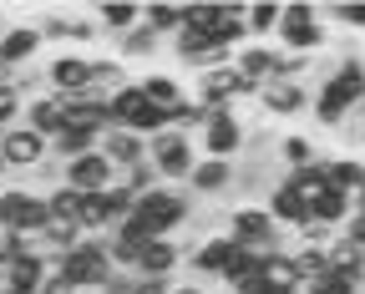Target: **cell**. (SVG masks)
Returning <instances> with one entry per match:
<instances>
[{"mask_svg":"<svg viewBox=\"0 0 365 294\" xmlns=\"http://www.w3.org/2000/svg\"><path fill=\"white\" fill-rule=\"evenodd\" d=\"M21 259V233H11V228H0V269H11Z\"/></svg>","mask_w":365,"mask_h":294,"instance_id":"50","label":"cell"},{"mask_svg":"<svg viewBox=\"0 0 365 294\" xmlns=\"http://www.w3.org/2000/svg\"><path fill=\"white\" fill-rule=\"evenodd\" d=\"M0 158H6V168H11V178H6V183H21L31 168H41L46 158H51V142L21 122V127H11L6 137H0Z\"/></svg>","mask_w":365,"mask_h":294,"instance_id":"10","label":"cell"},{"mask_svg":"<svg viewBox=\"0 0 365 294\" xmlns=\"http://www.w3.org/2000/svg\"><path fill=\"white\" fill-rule=\"evenodd\" d=\"M46 86H51L56 96H81V91H91V56H81V51H56L51 61H46Z\"/></svg>","mask_w":365,"mask_h":294,"instance_id":"16","label":"cell"},{"mask_svg":"<svg viewBox=\"0 0 365 294\" xmlns=\"http://www.w3.org/2000/svg\"><path fill=\"white\" fill-rule=\"evenodd\" d=\"M309 107H314V86H304V81H269L264 91H259V117H274V122H289V117H309Z\"/></svg>","mask_w":365,"mask_h":294,"instance_id":"13","label":"cell"},{"mask_svg":"<svg viewBox=\"0 0 365 294\" xmlns=\"http://www.w3.org/2000/svg\"><path fill=\"white\" fill-rule=\"evenodd\" d=\"M173 284H178V279H143V284H137V294H173Z\"/></svg>","mask_w":365,"mask_h":294,"instance_id":"53","label":"cell"},{"mask_svg":"<svg viewBox=\"0 0 365 294\" xmlns=\"http://www.w3.org/2000/svg\"><path fill=\"white\" fill-rule=\"evenodd\" d=\"M259 279H264V284H269L274 294H284V289H294V284H299V274H294V259H289V249H274V254L264 259Z\"/></svg>","mask_w":365,"mask_h":294,"instance_id":"37","label":"cell"},{"mask_svg":"<svg viewBox=\"0 0 365 294\" xmlns=\"http://www.w3.org/2000/svg\"><path fill=\"white\" fill-rule=\"evenodd\" d=\"M259 269H264V254H254V249H244V243H234V259H228L223 289H234V284H244V279H259Z\"/></svg>","mask_w":365,"mask_h":294,"instance_id":"40","label":"cell"},{"mask_svg":"<svg viewBox=\"0 0 365 294\" xmlns=\"http://www.w3.org/2000/svg\"><path fill=\"white\" fill-rule=\"evenodd\" d=\"M340 233H345V238H355V243H360V249H365V213L355 208V213H350V223H345Z\"/></svg>","mask_w":365,"mask_h":294,"instance_id":"52","label":"cell"},{"mask_svg":"<svg viewBox=\"0 0 365 294\" xmlns=\"http://www.w3.org/2000/svg\"><path fill=\"white\" fill-rule=\"evenodd\" d=\"M203 122H208V107H198L193 96H188V102H178V107L168 112V127H173V132H182V137H198V132H203Z\"/></svg>","mask_w":365,"mask_h":294,"instance_id":"41","label":"cell"},{"mask_svg":"<svg viewBox=\"0 0 365 294\" xmlns=\"http://www.w3.org/2000/svg\"><path fill=\"white\" fill-rule=\"evenodd\" d=\"M193 213H198V198H193L188 188H173V183L143 193V198H137V208H132V218H143L158 238H178V228H188Z\"/></svg>","mask_w":365,"mask_h":294,"instance_id":"2","label":"cell"},{"mask_svg":"<svg viewBox=\"0 0 365 294\" xmlns=\"http://www.w3.org/2000/svg\"><path fill=\"white\" fill-rule=\"evenodd\" d=\"M46 203H51V223H76V218H81V193L66 188V183L46 193Z\"/></svg>","mask_w":365,"mask_h":294,"instance_id":"42","label":"cell"},{"mask_svg":"<svg viewBox=\"0 0 365 294\" xmlns=\"http://www.w3.org/2000/svg\"><path fill=\"white\" fill-rule=\"evenodd\" d=\"M0 228H11V233H21V238L51 228V203H46V193L6 188V198H0Z\"/></svg>","mask_w":365,"mask_h":294,"instance_id":"9","label":"cell"},{"mask_svg":"<svg viewBox=\"0 0 365 294\" xmlns=\"http://www.w3.org/2000/svg\"><path fill=\"white\" fill-rule=\"evenodd\" d=\"M137 86H143V96H148V102H153L158 112H173L178 102H188V96H193L188 86H182L178 76H168V71H148Z\"/></svg>","mask_w":365,"mask_h":294,"instance_id":"27","label":"cell"},{"mask_svg":"<svg viewBox=\"0 0 365 294\" xmlns=\"http://www.w3.org/2000/svg\"><path fill=\"white\" fill-rule=\"evenodd\" d=\"M91 41H102L97 21H91V16H71V46H91Z\"/></svg>","mask_w":365,"mask_h":294,"instance_id":"49","label":"cell"},{"mask_svg":"<svg viewBox=\"0 0 365 294\" xmlns=\"http://www.w3.org/2000/svg\"><path fill=\"white\" fill-rule=\"evenodd\" d=\"M117 183H122V188L132 193V198H143V193L163 188V173H158V168H153V158H148V163H137V168H127V173H122Z\"/></svg>","mask_w":365,"mask_h":294,"instance_id":"45","label":"cell"},{"mask_svg":"<svg viewBox=\"0 0 365 294\" xmlns=\"http://www.w3.org/2000/svg\"><path fill=\"white\" fill-rule=\"evenodd\" d=\"M66 127H71V132H86V137H102V132H112V102H107L102 91L66 96Z\"/></svg>","mask_w":365,"mask_h":294,"instance_id":"17","label":"cell"},{"mask_svg":"<svg viewBox=\"0 0 365 294\" xmlns=\"http://www.w3.org/2000/svg\"><path fill=\"white\" fill-rule=\"evenodd\" d=\"M239 188V163H218V158H198L193 178H188V193L198 203H228Z\"/></svg>","mask_w":365,"mask_h":294,"instance_id":"14","label":"cell"},{"mask_svg":"<svg viewBox=\"0 0 365 294\" xmlns=\"http://www.w3.org/2000/svg\"><path fill=\"white\" fill-rule=\"evenodd\" d=\"M193 102L208 107V112H228V107H239V102H259V91H254L234 66H213V71H198Z\"/></svg>","mask_w":365,"mask_h":294,"instance_id":"7","label":"cell"},{"mask_svg":"<svg viewBox=\"0 0 365 294\" xmlns=\"http://www.w3.org/2000/svg\"><path fill=\"white\" fill-rule=\"evenodd\" d=\"M112 183H117V168L102 153H86V158L66 163V188H76V193H102Z\"/></svg>","mask_w":365,"mask_h":294,"instance_id":"23","label":"cell"},{"mask_svg":"<svg viewBox=\"0 0 365 294\" xmlns=\"http://www.w3.org/2000/svg\"><path fill=\"white\" fill-rule=\"evenodd\" d=\"M143 26H148L153 36L173 41V36L182 31V6H173V0H148V6H143Z\"/></svg>","mask_w":365,"mask_h":294,"instance_id":"31","label":"cell"},{"mask_svg":"<svg viewBox=\"0 0 365 294\" xmlns=\"http://www.w3.org/2000/svg\"><path fill=\"white\" fill-rule=\"evenodd\" d=\"M284 183L299 193L304 203H314L325 188H335V183H330V163H325V158H319V163H309V168H299V173H284Z\"/></svg>","mask_w":365,"mask_h":294,"instance_id":"32","label":"cell"},{"mask_svg":"<svg viewBox=\"0 0 365 294\" xmlns=\"http://www.w3.org/2000/svg\"><path fill=\"white\" fill-rule=\"evenodd\" d=\"M0 289H6V269H0Z\"/></svg>","mask_w":365,"mask_h":294,"instance_id":"61","label":"cell"},{"mask_svg":"<svg viewBox=\"0 0 365 294\" xmlns=\"http://www.w3.org/2000/svg\"><path fill=\"white\" fill-rule=\"evenodd\" d=\"M264 208H269V218L279 223L284 233H294V228H304V223H309V203L299 198V193H294V188L284 183V178L274 183L269 193H264Z\"/></svg>","mask_w":365,"mask_h":294,"instance_id":"21","label":"cell"},{"mask_svg":"<svg viewBox=\"0 0 365 294\" xmlns=\"http://www.w3.org/2000/svg\"><path fill=\"white\" fill-rule=\"evenodd\" d=\"M223 233L234 238V243H244V249H254V254H274V249H289V233L269 218V208L264 203H234L228 208V218H223Z\"/></svg>","mask_w":365,"mask_h":294,"instance_id":"3","label":"cell"},{"mask_svg":"<svg viewBox=\"0 0 365 294\" xmlns=\"http://www.w3.org/2000/svg\"><path fill=\"white\" fill-rule=\"evenodd\" d=\"M279 26H284V0H259V6H249V36L254 41L279 36Z\"/></svg>","mask_w":365,"mask_h":294,"instance_id":"36","label":"cell"},{"mask_svg":"<svg viewBox=\"0 0 365 294\" xmlns=\"http://www.w3.org/2000/svg\"><path fill=\"white\" fill-rule=\"evenodd\" d=\"M51 274H56L66 289H97V294H102V284L117 274V269H112V254H107V238H81Z\"/></svg>","mask_w":365,"mask_h":294,"instance_id":"4","label":"cell"},{"mask_svg":"<svg viewBox=\"0 0 365 294\" xmlns=\"http://www.w3.org/2000/svg\"><path fill=\"white\" fill-rule=\"evenodd\" d=\"M182 26L213 36L218 31V0H182Z\"/></svg>","mask_w":365,"mask_h":294,"instance_id":"43","label":"cell"},{"mask_svg":"<svg viewBox=\"0 0 365 294\" xmlns=\"http://www.w3.org/2000/svg\"><path fill=\"white\" fill-rule=\"evenodd\" d=\"M137 284H143V279H137V274H127V269H117L107 284H102V294H137Z\"/></svg>","mask_w":365,"mask_h":294,"instance_id":"51","label":"cell"},{"mask_svg":"<svg viewBox=\"0 0 365 294\" xmlns=\"http://www.w3.org/2000/svg\"><path fill=\"white\" fill-rule=\"evenodd\" d=\"M360 117H365V107H360Z\"/></svg>","mask_w":365,"mask_h":294,"instance_id":"62","label":"cell"},{"mask_svg":"<svg viewBox=\"0 0 365 294\" xmlns=\"http://www.w3.org/2000/svg\"><path fill=\"white\" fill-rule=\"evenodd\" d=\"M0 178H11V168H6V158H0Z\"/></svg>","mask_w":365,"mask_h":294,"instance_id":"58","label":"cell"},{"mask_svg":"<svg viewBox=\"0 0 365 294\" xmlns=\"http://www.w3.org/2000/svg\"><path fill=\"white\" fill-rule=\"evenodd\" d=\"M107 238V254H112V269H127V274H137V259H143V243H132V238H122L117 228L112 233H102Z\"/></svg>","mask_w":365,"mask_h":294,"instance_id":"44","label":"cell"},{"mask_svg":"<svg viewBox=\"0 0 365 294\" xmlns=\"http://www.w3.org/2000/svg\"><path fill=\"white\" fill-rule=\"evenodd\" d=\"M132 76H127V61H117V56H91V91H102V96H112V91H122Z\"/></svg>","mask_w":365,"mask_h":294,"instance_id":"35","label":"cell"},{"mask_svg":"<svg viewBox=\"0 0 365 294\" xmlns=\"http://www.w3.org/2000/svg\"><path fill=\"white\" fill-rule=\"evenodd\" d=\"M41 51H46V41H41V31H36L31 21L0 31V66H6V71H26Z\"/></svg>","mask_w":365,"mask_h":294,"instance_id":"18","label":"cell"},{"mask_svg":"<svg viewBox=\"0 0 365 294\" xmlns=\"http://www.w3.org/2000/svg\"><path fill=\"white\" fill-rule=\"evenodd\" d=\"M21 122H26L31 132H41L46 142H51V137L66 127V96H56V91H41V96H31Z\"/></svg>","mask_w":365,"mask_h":294,"instance_id":"22","label":"cell"},{"mask_svg":"<svg viewBox=\"0 0 365 294\" xmlns=\"http://www.w3.org/2000/svg\"><path fill=\"white\" fill-rule=\"evenodd\" d=\"M249 147V122L239 107L228 112H208L203 132H198V158H218V163H239Z\"/></svg>","mask_w":365,"mask_h":294,"instance_id":"5","label":"cell"},{"mask_svg":"<svg viewBox=\"0 0 365 294\" xmlns=\"http://www.w3.org/2000/svg\"><path fill=\"white\" fill-rule=\"evenodd\" d=\"M234 71L254 86V91H264L269 81H279V71H284V51L274 41H249L244 51L234 56Z\"/></svg>","mask_w":365,"mask_h":294,"instance_id":"15","label":"cell"},{"mask_svg":"<svg viewBox=\"0 0 365 294\" xmlns=\"http://www.w3.org/2000/svg\"><path fill=\"white\" fill-rule=\"evenodd\" d=\"M228 294H274L264 279H244V284H234V289H228Z\"/></svg>","mask_w":365,"mask_h":294,"instance_id":"54","label":"cell"},{"mask_svg":"<svg viewBox=\"0 0 365 294\" xmlns=\"http://www.w3.org/2000/svg\"><path fill=\"white\" fill-rule=\"evenodd\" d=\"M309 289H314V294H365V289H360L355 279H345V274H325V279H314Z\"/></svg>","mask_w":365,"mask_h":294,"instance_id":"48","label":"cell"},{"mask_svg":"<svg viewBox=\"0 0 365 294\" xmlns=\"http://www.w3.org/2000/svg\"><path fill=\"white\" fill-rule=\"evenodd\" d=\"M6 188H11V183H6V178H0V198H6Z\"/></svg>","mask_w":365,"mask_h":294,"instance_id":"59","label":"cell"},{"mask_svg":"<svg viewBox=\"0 0 365 294\" xmlns=\"http://www.w3.org/2000/svg\"><path fill=\"white\" fill-rule=\"evenodd\" d=\"M71 294H97V289H71Z\"/></svg>","mask_w":365,"mask_h":294,"instance_id":"60","label":"cell"},{"mask_svg":"<svg viewBox=\"0 0 365 294\" xmlns=\"http://www.w3.org/2000/svg\"><path fill=\"white\" fill-rule=\"evenodd\" d=\"M350 213H355V198H350L345 188H325V193H319V198L309 203V218H314V223H325V228H335V233L350 223Z\"/></svg>","mask_w":365,"mask_h":294,"instance_id":"26","label":"cell"},{"mask_svg":"<svg viewBox=\"0 0 365 294\" xmlns=\"http://www.w3.org/2000/svg\"><path fill=\"white\" fill-rule=\"evenodd\" d=\"M319 158H325V153H319V142L309 132H284L279 137V173H299V168H309Z\"/></svg>","mask_w":365,"mask_h":294,"instance_id":"28","label":"cell"},{"mask_svg":"<svg viewBox=\"0 0 365 294\" xmlns=\"http://www.w3.org/2000/svg\"><path fill=\"white\" fill-rule=\"evenodd\" d=\"M97 153L117 168V178L127 173V168H137V163H148V137H137V132H127V127H112V132H102V147Z\"/></svg>","mask_w":365,"mask_h":294,"instance_id":"20","label":"cell"},{"mask_svg":"<svg viewBox=\"0 0 365 294\" xmlns=\"http://www.w3.org/2000/svg\"><path fill=\"white\" fill-rule=\"evenodd\" d=\"M46 279H51V269H46L41 259H26V254L6 269V284H11L16 294H41V284H46Z\"/></svg>","mask_w":365,"mask_h":294,"instance_id":"34","label":"cell"},{"mask_svg":"<svg viewBox=\"0 0 365 294\" xmlns=\"http://www.w3.org/2000/svg\"><path fill=\"white\" fill-rule=\"evenodd\" d=\"M228 259H234V238H228V233H213V238H203L198 249L188 254V264H182V279L208 284V289H223Z\"/></svg>","mask_w":365,"mask_h":294,"instance_id":"11","label":"cell"},{"mask_svg":"<svg viewBox=\"0 0 365 294\" xmlns=\"http://www.w3.org/2000/svg\"><path fill=\"white\" fill-rule=\"evenodd\" d=\"M21 117H26V96L16 91V81H0V132L21 127Z\"/></svg>","mask_w":365,"mask_h":294,"instance_id":"46","label":"cell"},{"mask_svg":"<svg viewBox=\"0 0 365 294\" xmlns=\"http://www.w3.org/2000/svg\"><path fill=\"white\" fill-rule=\"evenodd\" d=\"M325 259H330V274H345V279H355V284L365 289V249H360L355 238L335 233V238L325 243Z\"/></svg>","mask_w":365,"mask_h":294,"instance_id":"25","label":"cell"},{"mask_svg":"<svg viewBox=\"0 0 365 294\" xmlns=\"http://www.w3.org/2000/svg\"><path fill=\"white\" fill-rule=\"evenodd\" d=\"M355 208H360V213H365V193H355Z\"/></svg>","mask_w":365,"mask_h":294,"instance_id":"57","label":"cell"},{"mask_svg":"<svg viewBox=\"0 0 365 294\" xmlns=\"http://www.w3.org/2000/svg\"><path fill=\"white\" fill-rule=\"evenodd\" d=\"M97 147H102V137H86V132L61 127V132L51 137V158L66 168V163H76V158H86V153H97Z\"/></svg>","mask_w":365,"mask_h":294,"instance_id":"33","label":"cell"},{"mask_svg":"<svg viewBox=\"0 0 365 294\" xmlns=\"http://www.w3.org/2000/svg\"><path fill=\"white\" fill-rule=\"evenodd\" d=\"M325 163H330V183L335 188H345L350 193V198H355V193H365V158L360 153H325Z\"/></svg>","mask_w":365,"mask_h":294,"instance_id":"29","label":"cell"},{"mask_svg":"<svg viewBox=\"0 0 365 294\" xmlns=\"http://www.w3.org/2000/svg\"><path fill=\"white\" fill-rule=\"evenodd\" d=\"M107 102H112V127H127V132H137V137L168 132V112H158L148 96H143V86H137V81H127L122 91H112Z\"/></svg>","mask_w":365,"mask_h":294,"instance_id":"8","label":"cell"},{"mask_svg":"<svg viewBox=\"0 0 365 294\" xmlns=\"http://www.w3.org/2000/svg\"><path fill=\"white\" fill-rule=\"evenodd\" d=\"M41 294H71V289H66V284H61V279L51 274V279H46V284H41Z\"/></svg>","mask_w":365,"mask_h":294,"instance_id":"56","label":"cell"},{"mask_svg":"<svg viewBox=\"0 0 365 294\" xmlns=\"http://www.w3.org/2000/svg\"><path fill=\"white\" fill-rule=\"evenodd\" d=\"M173 294H213V289H208V284H193V279H182V274H178Z\"/></svg>","mask_w":365,"mask_h":294,"instance_id":"55","label":"cell"},{"mask_svg":"<svg viewBox=\"0 0 365 294\" xmlns=\"http://www.w3.org/2000/svg\"><path fill=\"white\" fill-rule=\"evenodd\" d=\"M163 46H168L163 36H153L148 26H137V31H127V36L117 41V51H112V56H117V61H153Z\"/></svg>","mask_w":365,"mask_h":294,"instance_id":"30","label":"cell"},{"mask_svg":"<svg viewBox=\"0 0 365 294\" xmlns=\"http://www.w3.org/2000/svg\"><path fill=\"white\" fill-rule=\"evenodd\" d=\"M325 21H330V31L365 36V0H335V6H325Z\"/></svg>","mask_w":365,"mask_h":294,"instance_id":"38","label":"cell"},{"mask_svg":"<svg viewBox=\"0 0 365 294\" xmlns=\"http://www.w3.org/2000/svg\"><path fill=\"white\" fill-rule=\"evenodd\" d=\"M319 102H330L340 112H360L365 107V61H340L325 81L314 86Z\"/></svg>","mask_w":365,"mask_h":294,"instance_id":"12","label":"cell"},{"mask_svg":"<svg viewBox=\"0 0 365 294\" xmlns=\"http://www.w3.org/2000/svg\"><path fill=\"white\" fill-rule=\"evenodd\" d=\"M148 158H153V168L163 173V183H173V188H188V178H193V168H198V137H182V132H158V137H148Z\"/></svg>","mask_w":365,"mask_h":294,"instance_id":"6","label":"cell"},{"mask_svg":"<svg viewBox=\"0 0 365 294\" xmlns=\"http://www.w3.org/2000/svg\"><path fill=\"white\" fill-rule=\"evenodd\" d=\"M182 264H188V249H182V238H153V243H143L137 279H178Z\"/></svg>","mask_w":365,"mask_h":294,"instance_id":"19","label":"cell"},{"mask_svg":"<svg viewBox=\"0 0 365 294\" xmlns=\"http://www.w3.org/2000/svg\"><path fill=\"white\" fill-rule=\"evenodd\" d=\"M289 259H294V274H299L304 284H314V279H325V274H330L325 249H309V243H294V238H289Z\"/></svg>","mask_w":365,"mask_h":294,"instance_id":"39","label":"cell"},{"mask_svg":"<svg viewBox=\"0 0 365 294\" xmlns=\"http://www.w3.org/2000/svg\"><path fill=\"white\" fill-rule=\"evenodd\" d=\"M36 31H41L46 46H66V41H71V11H46V16L36 21Z\"/></svg>","mask_w":365,"mask_h":294,"instance_id":"47","label":"cell"},{"mask_svg":"<svg viewBox=\"0 0 365 294\" xmlns=\"http://www.w3.org/2000/svg\"><path fill=\"white\" fill-rule=\"evenodd\" d=\"M330 21H325V6H314V0H289L284 6V26L274 36L284 56H325L330 51Z\"/></svg>","mask_w":365,"mask_h":294,"instance_id":"1","label":"cell"},{"mask_svg":"<svg viewBox=\"0 0 365 294\" xmlns=\"http://www.w3.org/2000/svg\"><path fill=\"white\" fill-rule=\"evenodd\" d=\"M0 31H6V26H0Z\"/></svg>","mask_w":365,"mask_h":294,"instance_id":"63","label":"cell"},{"mask_svg":"<svg viewBox=\"0 0 365 294\" xmlns=\"http://www.w3.org/2000/svg\"><path fill=\"white\" fill-rule=\"evenodd\" d=\"M91 21H97V31H102V36L122 41L127 31L143 26V6H137V0H102V6L91 11Z\"/></svg>","mask_w":365,"mask_h":294,"instance_id":"24","label":"cell"}]
</instances>
